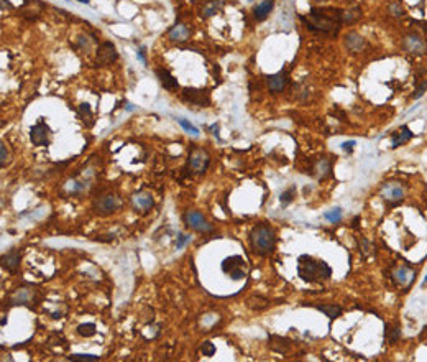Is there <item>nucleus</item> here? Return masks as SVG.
Wrapping results in <instances>:
<instances>
[{
  "label": "nucleus",
  "mask_w": 427,
  "mask_h": 362,
  "mask_svg": "<svg viewBox=\"0 0 427 362\" xmlns=\"http://www.w3.org/2000/svg\"><path fill=\"white\" fill-rule=\"evenodd\" d=\"M189 35H191V30H189L186 25H182V23H177L176 27H173L169 30V40L171 41H186L189 38Z\"/></svg>",
  "instance_id": "obj_24"
},
{
  "label": "nucleus",
  "mask_w": 427,
  "mask_h": 362,
  "mask_svg": "<svg viewBox=\"0 0 427 362\" xmlns=\"http://www.w3.org/2000/svg\"><path fill=\"white\" fill-rule=\"evenodd\" d=\"M20 260L22 254L19 249H12L9 254H5L2 257V269L7 270L9 274H17L20 269Z\"/></svg>",
  "instance_id": "obj_12"
},
{
  "label": "nucleus",
  "mask_w": 427,
  "mask_h": 362,
  "mask_svg": "<svg viewBox=\"0 0 427 362\" xmlns=\"http://www.w3.org/2000/svg\"><path fill=\"white\" fill-rule=\"evenodd\" d=\"M412 278H414V270L409 269L407 265H401L393 274V280L398 287H407L412 282Z\"/></svg>",
  "instance_id": "obj_15"
},
{
  "label": "nucleus",
  "mask_w": 427,
  "mask_h": 362,
  "mask_svg": "<svg viewBox=\"0 0 427 362\" xmlns=\"http://www.w3.org/2000/svg\"><path fill=\"white\" fill-rule=\"evenodd\" d=\"M427 92V81H422L412 94V99H420Z\"/></svg>",
  "instance_id": "obj_38"
},
{
  "label": "nucleus",
  "mask_w": 427,
  "mask_h": 362,
  "mask_svg": "<svg viewBox=\"0 0 427 362\" xmlns=\"http://www.w3.org/2000/svg\"><path fill=\"white\" fill-rule=\"evenodd\" d=\"M294 198H296V188L291 186V188H288L286 191L281 194V204H283V206H288L289 203H293Z\"/></svg>",
  "instance_id": "obj_32"
},
{
  "label": "nucleus",
  "mask_w": 427,
  "mask_h": 362,
  "mask_svg": "<svg viewBox=\"0 0 427 362\" xmlns=\"http://www.w3.org/2000/svg\"><path fill=\"white\" fill-rule=\"evenodd\" d=\"M414 137V134L411 132V130H409V127L407 126H402L398 132H394L393 134V148H398V147H401V145H404V144H407L409 140H411Z\"/></svg>",
  "instance_id": "obj_22"
},
{
  "label": "nucleus",
  "mask_w": 427,
  "mask_h": 362,
  "mask_svg": "<svg viewBox=\"0 0 427 362\" xmlns=\"http://www.w3.org/2000/svg\"><path fill=\"white\" fill-rule=\"evenodd\" d=\"M69 360H100L99 355H94V354H73L68 357Z\"/></svg>",
  "instance_id": "obj_35"
},
{
  "label": "nucleus",
  "mask_w": 427,
  "mask_h": 362,
  "mask_svg": "<svg viewBox=\"0 0 427 362\" xmlns=\"http://www.w3.org/2000/svg\"><path fill=\"white\" fill-rule=\"evenodd\" d=\"M156 76L159 79V84H161L164 89H168V91H174V89L179 87L177 79L169 73L168 69H156Z\"/></svg>",
  "instance_id": "obj_19"
},
{
  "label": "nucleus",
  "mask_w": 427,
  "mask_h": 362,
  "mask_svg": "<svg viewBox=\"0 0 427 362\" xmlns=\"http://www.w3.org/2000/svg\"><path fill=\"white\" fill-rule=\"evenodd\" d=\"M177 122H179V126H181L182 129H184L186 132L192 134V135H199V130H197V127H194L191 122H189V120H186V118H177Z\"/></svg>",
  "instance_id": "obj_34"
},
{
  "label": "nucleus",
  "mask_w": 427,
  "mask_h": 362,
  "mask_svg": "<svg viewBox=\"0 0 427 362\" xmlns=\"http://www.w3.org/2000/svg\"><path fill=\"white\" fill-rule=\"evenodd\" d=\"M138 58H140L141 61H143V63L146 64V58H145V53H143V50H140V51H138Z\"/></svg>",
  "instance_id": "obj_41"
},
{
  "label": "nucleus",
  "mask_w": 427,
  "mask_h": 362,
  "mask_svg": "<svg viewBox=\"0 0 427 362\" xmlns=\"http://www.w3.org/2000/svg\"><path fill=\"white\" fill-rule=\"evenodd\" d=\"M79 115H81V118L82 120H87V126H92V110H91V105L89 104H81L79 105Z\"/></svg>",
  "instance_id": "obj_29"
},
{
  "label": "nucleus",
  "mask_w": 427,
  "mask_h": 362,
  "mask_svg": "<svg viewBox=\"0 0 427 362\" xmlns=\"http://www.w3.org/2000/svg\"><path fill=\"white\" fill-rule=\"evenodd\" d=\"M222 7H224V0H207L202 5V9H200V17L202 19H209V17L219 14Z\"/></svg>",
  "instance_id": "obj_20"
},
{
  "label": "nucleus",
  "mask_w": 427,
  "mask_h": 362,
  "mask_svg": "<svg viewBox=\"0 0 427 362\" xmlns=\"http://www.w3.org/2000/svg\"><path fill=\"white\" fill-rule=\"evenodd\" d=\"M222 272L232 280H242L247 277V264L242 255H232L222 262Z\"/></svg>",
  "instance_id": "obj_4"
},
{
  "label": "nucleus",
  "mask_w": 427,
  "mask_h": 362,
  "mask_svg": "<svg viewBox=\"0 0 427 362\" xmlns=\"http://www.w3.org/2000/svg\"><path fill=\"white\" fill-rule=\"evenodd\" d=\"M120 204H122L120 198L115 193H105L96 201V212L102 216L112 214V212H115L120 207Z\"/></svg>",
  "instance_id": "obj_7"
},
{
  "label": "nucleus",
  "mask_w": 427,
  "mask_h": 362,
  "mask_svg": "<svg viewBox=\"0 0 427 362\" xmlns=\"http://www.w3.org/2000/svg\"><path fill=\"white\" fill-rule=\"evenodd\" d=\"M10 150L5 142H2V145H0V167L5 168L7 165L10 163Z\"/></svg>",
  "instance_id": "obj_30"
},
{
  "label": "nucleus",
  "mask_w": 427,
  "mask_h": 362,
  "mask_svg": "<svg viewBox=\"0 0 427 362\" xmlns=\"http://www.w3.org/2000/svg\"><path fill=\"white\" fill-rule=\"evenodd\" d=\"M314 171H316V175L319 180H325V178L330 176V171H332V162L329 158H319L316 165H314Z\"/></svg>",
  "instance_id": "obj_23"
},
{
  "label": "nucleus",
  "mask_w": 427,
  "mask_h": 362,
  "mask_svg": "<svg viewBox=\"0 0 427 362\" xmlns=\"http://www.w3.org/2000/svg\"><path fill=\"white\" fill-rule=\"evenodd\" d=\"M50 135H51V129L48 127V124H45L43 120L37 122L32 129H30V140H32V144L37 147L48 145Z\"/></svg>",
  "instance_id": "obj_9"
},
{
  "label": "nucleus",
  "mask_w": 427,
  "mask_h": 362,
  "mask_svg": "<svg viewBox=\"0 0 427 362\" xmlns=\"http://www.w3.org/2000/svg\"><path fill=\"white\" fill-rule=\"evenodd\" d=\"M316 308L319 311H322L325 316H329L330 319L339 318L342 314V306L339 305H316Z\"/></svg>",
  "instance_id": "obj_25"
},
{
  "label": "nucleus",
  "mask_w": 427,
  "mask_h": 362,
  "mask_svg": "<svg viewBox=\"0 0 427 362\" xmlns=\"http://www.w3.org/2000/svg\"><path fill=\"white\" fill-rule=\"evenodd\" d=\"M96 333H97V329H96V324L94 323H82V324L78 326V334L82 336V337H91Z\"/></svg>",
  "instance_id": "obj_28"
},
{
  "label": "nucleus",
  "mask_w": 427,
  "mask_h": 362,
  "mask_svg": "<svg viewBox=\"0 0 427 362\" xmlns=\"http://www.w3.org/2000/svg\"><path fill=\"white\" fill-rule=\"evenodd\" d=\"M184 221L187 224V227L197 230V232H212V224H209V221L197 211L186 212Z\"/></svg>",
  "instance_id": "obj_11"
},
{
  "label": "nucleus",
  "mask_w": 427,
  "mask_h": 362,
  "mask_svg": "<svg viewBox=\"0 0 427 362\" xmlns=\"http://www.w3.org/2000/svg\"><path fill=\"white\" fill-rule=\"evenodd\" d=\"M324 217L327 219V221H330V222H339L342 219V209H340V207H335V209L325 212Z\"/></svg>",
  "instance_id": "obj_33"
},
{
  "label": "nucleus",
  "mask_w": 427,
  "mask_h": 362,
  "mask_svg": "<svg viewBox=\"0 0 427 362\" xmlns=\"http://www.w3.org/2000/svg\"><path fill=\"white\" fill-rule=\"evenodd\" d=\"M200 352H202V355H205V357H210V355L216 354V346H213V342L205 341L202 344V347H200Z\"/></svg>",
  "instance_id": "obj_36"
},
{
  "label": "nucleus",
  "mask_w": 427,
  "mask_h": 362,
  "mask_svg": "<svg viewBox=\"0 0 427 362\" xmlns=\"http://www.w3.org/2000/svg\"><path fill=\"white\" fill-rule=\"evenodd\" d=\"M189 239H191V237H189V235H186V234H182V235L179 237V240L176 242V249H181V247L184 246V244H186V242H187Z\"/></svg>",
  "instance_id": "obj_39"
},
{
  "label": "nucleus",
  "mask_w": 427,
  "mask_h": 362,
  "mask_svg": "<svg viewBox=\"0 0 427 362\" xmlns=\"http://www.w3.org/2000/svg\"><path fill=\"white\" fill-rule=\"evenodd\" d=\"M248 306L253 308V310H265L268 306V301L260 298V296H253V298L248 300Z\"/></svg>",
  "instance_id": "obj_31"
},
{
  "label": "nucleus",
  "mask_w": 427,
  "mask_h": 362,
  "mask_svg": "<svg viewBox=\"0 0 427 362\" xmlns=\"http://www.w3.org/2000/svg\"><path fill=\"white\" fill-rule=\"evenodd\" d=\"M402 46H404L406 51L412 53V55H422L425 51V43L414 33L406 35L404 40H402Z\"/></svg>",
  "instance_id": "obj_13"
},
{
  "label": "nucleus",
  "mask_w": 427,
  "mask_h": 362,
  "mask_svg": "<svg viewBox=\"0 0 427 362\" xmlns=\"http://www.w3.org/2000/svg\"><path fill=\"white\" fill-rule=\"evenodd\" d=\"M78 2H81V4H89L91 0H78Z\"/></svg>",
  "instance_id": "obj_44"
},
{
  "label": "nucleus",
  "mask_w": 427,
  "mask_h": 362,
  "mask_svg": "<svg viewBox=\"0 0 427 362\" xmlns=\"http://www.w3.org/2000/svg\"><path fill=\"white\" fill-rule=\"evenodd\" d=\"M182 99L187 104L197 105V107H209L210 105V94L205 89H194V87H184L182 89Z\"/></svg>",
  "instance_id": "obj_6"
},
{
  "label": "nucleus",
  "mask_w": 427,
  "mask_h": 362,
  "mask_svg": "<svg viewBox=\"0 0 427 362\" xmlns=\"http://www.w3.org/2000/svg\"><path fill=\"white\" fill-rule=\"evenodd\" d=\"M2 5H4V9H5V5H7L9 9H12V4L9 2V0H2Z\"/></svg>",
  "instance_id": "obj_42"
},
{
  "label": "nucleus",
  "mask_w": 427,
  "mask_h": 362,
  "mask_svg": "<svg viewBox=\"0 0 427 362\" xmlns=\"http://www.w3.org/2000/svg\"><path fill=\"white\" fill-rule=\"evenodd\" d=\"M360 17H361V10L358 7L345 10V12H343V15H342V23H343V25H347V23H348V25H352V23L357 22Z\"/></svg>",
  "instance_id": "obj_26"
},
{
  "label": "nucleus",
  "mask_w": 427,
  "mask_h": 362,
  "mask_svg": "<svg viewBox=\"0 0 427 362\" xmlns=\"http://www.w3.org/2000/svg\"><path fill=\"white\" fill-rule=\"evenodd\" d=\"M406 194V189L401 183H386L381 188V198L389 204H398Z\"/></svg>",
  "instance_id": "obj_10"
},
{
  "label": "nucleus",
  "mask_w": 427,
  "mask_h": 362,
  "mask_svg": "<svg viewBox=\"0 0 427 362\" xmlns=\"http://www.w3.org/2000/svg\"><path fill=\"white\" fill-rule=\"evenodd\" d=\"M388 10H389V14L393 17H402V15H404V9H402V5L399 2L391 4Z\"/></svg>",
  "instance_id": "obj_37"
},
{
  "label": "nucleus",
  "mask_w": 427,
  "mask_h": 362,
  "mask_svg": "<svg viewBox=\"0 0 427 362\" xmlns=\"http://www.w3.org/2000/svg\"><path fill=\"white\" fill-rule=\"evenodd\" d=\"M132 203L133 207L138 211H148L153 207V196L146 191H141V193H136L133 198H132Z\"/></svg>",
  "instance_id": "obj_17"
},
{
  "label": "nucleus",
  "mask_w": 427,
  "mask_h": 362,
  "mask_svg": "<svg viewBox=\"0 0 427 362\" xmlns=\"http://www.w3.org/2000/svg\"><path fill=\"white\" fill-rule=\"evenodd\" d=\"M420 287H422V288H425V287H427V277L424 278V282H422V285H420Z\"/></svg>",
  "instance_id": "obj_43"
},
{
  "label": "nucleus",
  "mask_w": 427,
  "mask_h": 362,
  "mask_svg": "<svg viewBox=\"0 0 427 362\" xmlns=\"http://www.w3.org/2000/svg\"><path fill=\"white\" fill-rule=\"evenodd\" d=\"M286 82H288V74L280 71L276 74H270L266 76V84H268L270 91L273 94H278V92H283V89L286 87Z\"/></svg>",
  "instance_id": "obj_14"
},
{
  "label": "nucleus",
  "mask_w": 427,
  "mask_h": 362,
  "mask_svg": "<svg viewBox=\"0 0 427 362\" xmlns=\"http://www.w3.org/2000/svg\"><path fill=\"white\" fill-rule=\"evenodd\" d=\"M345 46L347 48L350 50V51H361L363 50V46H365V40H363V37H360L358 33H355V32H350V33H347L345 35Z\"/></svg>",
  "instance_id": "obj_21"
},
{
  "label": "nucleus",
  "mask_w": 427,
  "mask_h": 362,
  "mask_svg": "<svg viewBox=\"0 0 427 362\" xmlns=\"http://www.w3.org/2000/svg\"><path fill=\"white\" fill-rule=\"evenodd\" d=\"M270 349L278 354H286L289 352V349H291V341H289L288 337L273 334L270 336Z\"/></svg>",
  "instance_id": "obj_16"
},
{
  "label": "nucleus",
  "mask_w": 427,
  "mask_h": 362,
  "mask_svg": "<svg viewBox=\"0 0 427 362\" xmlns=\"http://www.w3.org/2000/svg\"><path fill=\"white\" fill-rule=\"evenodd\" d=\"M353 147H355V142L353 140H350V142H343L342 144V148L345 152H352L353 150Z\"/></svg>",
  "instance_id": "obj_40"
},
{
  "label": "nucleus",
  "mask_w": 427,
  "mask_h": 362,
  "mask_svg": "<svg viewBox=\"0 0 427 362\" xmlns=\"http://www.w3.org/2000/svg\"><path fill=\"white\" fill-rule=\"evenodd\" d=\"M273 7H275V0H263L257 7L253 9V17L257 22H265L270 17Z\"/></svg>",
  "instance_id": "obj_18"
},
{
  "label": "nucleus",
  "mask_w": 427,
  "mask_h": 362,
  "mask_svg": "<svg viewBox=\"0 0 427 362\" xmlns=\"http://www.w3.org/2000/svg\"><path fill=\"white\" fill-rule=\"evenodd\" d=\"M384 337H386V342L396 344L399 341V337H401V329L398 328V326L386 324V333H384Z\"/></svg>",
  "instance_id": "obj_27"
},
{
  "label": "nucleus",
  "mask_w": 427,
  "mask_h": 362,
  "mask_svg": "<svg viewBox=\"0 0 427 362\" xmlns=\"http://www.w3.org/2000/svg\"><path fill=\"white\" fill-rule=\"evenodd\" d=\"M298 275L307 283H322L332 277V269L324 260L314 259L311 255H301L298 259Z\"/></svg>",
  "instance_id": "obj_2"
},
{
  "label": "nucleus",
  "mask_w": 427,
  "mask_h": 362,
  "mask_svg": "<svg viewBox=\"0 0 427 362\" xmlns=\"http://www.w3.org/2000/svg\"><path fill=\"white\" fill-rule=\"evenodd\" d=\"M118 58V53L114 43L110 41H104V43L99 45V48L96 51V63L99 66H109V64L115 63Z\"/></svg>",
  "instance_id": "obj_8"
},
{
  "label": "nucleus",
  "mask_w": 427,
  "mask_h": 362,
  "mask_svg": "<svg viewBox=\"0 0 427 362\" xmlns=\"http://www.w3.org/2000/svg\"><path fill=\"white\" fill-rule=\"evenodd\" d=\"M187 165L194 173H199V175L205 173L207 168H209V165H210L209 152L204 150V148H194V150L191 152V155H189Z\"/></svg>",
  "instance_id": "obj_5"
},
{
  "label": "nucleus",
  "mask_w": 427,
  "mask_h": 362,
  "mask_svg": "<svg viewBox=\"0 0 427 362\" xmlns=\"http://www.w3.org/2000/svg\"><path fill=\"white\" fill-rule=\"evenodd\" d=\"M343 10L340 9H311L309 15H302L301 20L306 25L307 30L314 33H324V35H335L339 28L343 25L342 23Z\"/></svg>",
  "instance_id": "obj_1"
},
{
  "label": "nucleus",
  "mask_w": 427,
  "mask_h": 362,
  "mask_svg": "<svg viewBox=\"0 0 427 362\" xmlns=\"http://www.w3.org/2000/svg\"><path fill=\"white\" fill-rule=\"evenodd\" d=\"M250 244L255 254L262 255V257H268L275 252L276 247V234L275 229L270 224H257L250 232Z\"/></svg>",
  "instance_id": "obj_3"
}]
</instances>
